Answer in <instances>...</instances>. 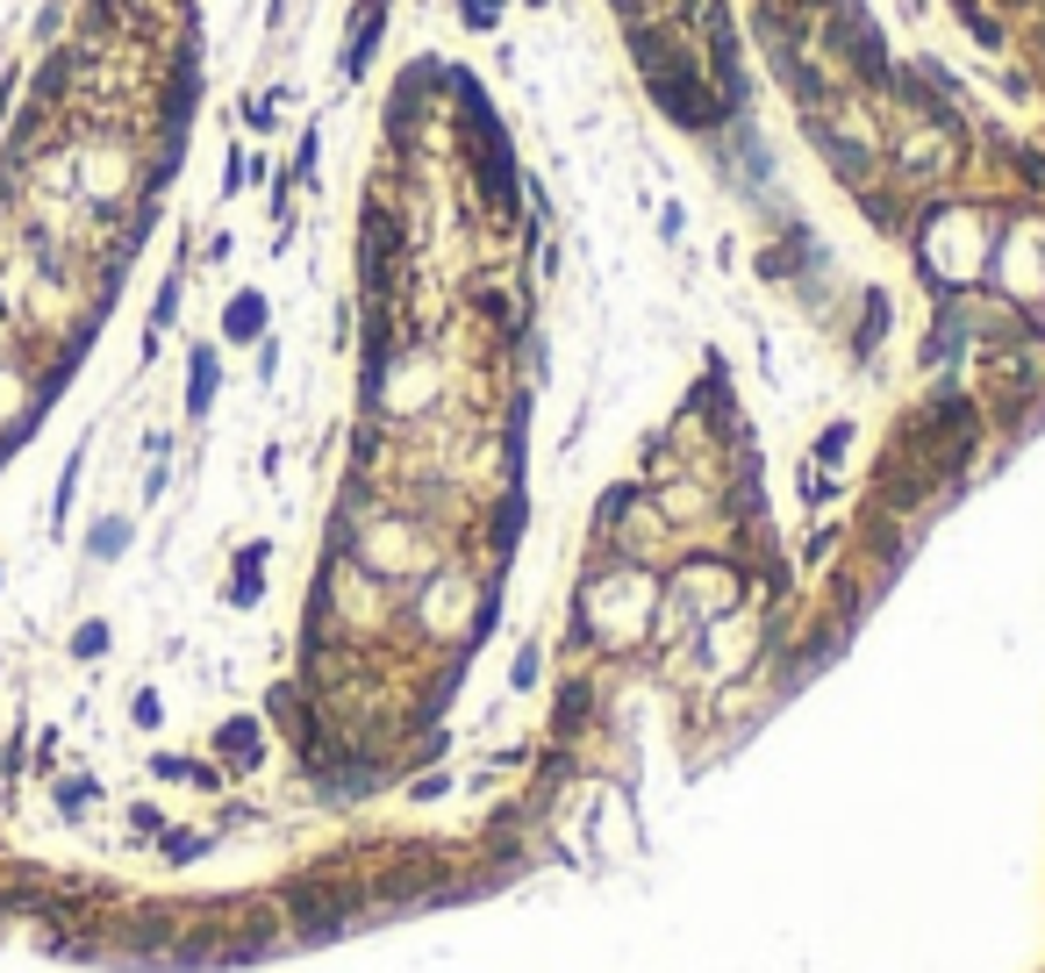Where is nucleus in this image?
Listing matches in <instances>:
<instances>
[{
    "mask_svg": "<svg viewBox=\"0 0 1045 973\" xmlns=\"http://www.w3.org/2000/svg\"><path fill=\"white\" fill-rule=\"evenodd\" d=\"M216 758H222L230 773H251V766H259V758H265L259 716H230V723H222V730H216Z\"/></svg>",
    "mask_w": 1045,
    "mask_h": 973,
    "instance_id": "f257e3e1",
    "label": "nucleus"
},
{
    "mask_svg": "<svg viewBox=\"0 0 1045 973\" xmlns=\"http://www.w3.org/2000/svg\"><path fill=\"white\" fill-rule=\"evenodd\" d=\"M216 379H222V365L201 344V352L187 358V416H208V408H216Z\"/></svg>",
    "mask_w": 1045,
    "mask_h": 973,
    "instance_id": "f03ea898",
    "label": "nucleus"
},
{
    "mask_svg": "<svg viewBox=\"0 0 1045 973\" xmlns=\"http://www.w3.org/2000/svg\"><path fill=\"white\" fill-rule=\"evenodd\" d=\"M265 558H272L265 544H244V552H237V573H230V601L237 608H251L265 595Z\"/></svg>",
    "mask_w": 1045,
    "mask_h": 973,
    "instance_id": "7ed1b4c3",
    "label": "nucleus"
},
{
    "mask_svg": "<svg viewBox=\"0 0 1045 973\" xmlns=\"http://www.w3.org/2000/svg\"><path fill=\"white\" fill-rule=\"evenodd\" d=\"M222 337H230V344L265 337V294H237L230 308H222Z\"/></svg>",
    "mask_w": 1045,
    "mask_h": 973,
    "instance_id": "20e7f679",
    "label": "nucleus"
},
{
    "mask_svg": "<svg viewBox=\"0 0 1045 973\" xmlns=\"http://www.w3.org/2000/svg\"><path fill=\"white\" fill-rule=\"evenodd\" d=\"M123 552H129V515H101V523L86 530V558H94V566H115Z\"/></svg>",
    "mask_w": 1045,
    "mask_h": 973,
    "instance_id": "39448f33",
    "label": "nucleus"
},
{
    "mask_svg": "<svg viewBox=\"0 0 1045 973\" xmlns=\"http://www.w3.org/2000/svg\"><path fill=\"white\" fill-rule=\"evenodd\" d=\"M94 795H101V787L86 781V773H65V781H51V809L65 816V824H80V816L94 809Z\"/></svg>",
    "mask_w": 1045,
    "mask_h": 973,
    "instance_id": "423d86ee",
    "label": "nucleus"
},
{
    "mask_svg": "<svg viewBox=\"0 0 1045 973\" xmlns=\"http://www.w3.org/2000/svg\"><path fill=\"white\" fill-rule=\"evenodd\" d=\"M208 845H216L208 830H173V824L158 830V851H165V866H194V859H208Z\"/></svg>",
    "mask_w": 1045,
    "mask_h": 973,
    "instance_id": "0eeeda50",
    "label": "nucleus"
},
{
    "mask_svg": "<svg viewBox=\"0 0 1045 973\" xmlns=\"http://www.w3.org/2000/svg\"><path fill=\"white\" fill-rule=\"evenodd\" d=\"M150 773H158V781H194V787H208V795L222 787V773H216V766H201V758H173V752H158V758H150Z\"/></svg>",
    "mask_w": 1045,
    "mask_h": 973,
    "instance_id": "6e6552de",
    "label": "nucleus"
},
{
    "mask_svg": "<svg viewBox=\"0 0 1045 973\" xmlns=\"http://www.w3.org/2000/svg\"><path fill=\"white\" fill-rule=\"evenodd\" d=\"M80 473H86V451H72V459H65V473H58V494H51V530H65L72 494H80Z\"/></svg>",
    "mask_w": 1045,
    "mask_h": 973,
    "instance_id": "1a4fd4ad",
    "label": "nucleus"
},
{
    "mask_svg": "<svg viewBox=\"0 0 1045 973\" xmlns=\"http://www.w3.org/2000/svg\"><path fill=\"white\" fill-rule=\"evenodd\" d=\"M108 645H115V630L101 616H86L80 630H72V659H108Z\"/></svg>",
    "mask_w": 1045,
    "mask_h": 973,
    "instance_id": "9d476101",
    "label": "nucleus"
},
{
    "mask_svg": "<svg viewBox=\"0 0 1045 973\" xmlns=\"http://www.w3.org/2000/svg\"><path fill=\"white\" fill-rule=\"evenodd\" d=\"M129 723H136V730H158V723H165L158 688H136V694H129Z\"/></svg>",
    "mask_w": 1045,
    "mask_h": 973,
    "instance_id": "9b49d317",
    "label": "nucleus"
},
{
    "mask_svg": "<svg viewBox=\"0 0 1045 973\" xmlns=\"http://www.w3.org/2000/svg\"><path fill=\"white\" fill-rule=\"evenodd\" d=\"M845 444H853V422H830V430L816 437V459H809V465H838V459H845Z\"/></svg>",
    "mask_w": 1045,
    "mask_h": 973,
    "instance_id": "f8f14e48",
    "label": "nucleus"
},
{
    "mask_svg": "<svg viewBox=\"0 0 1045 973\" xmlns=\"http://www.w3.org/2000/svg\"><path fill=\"white\" fill-rule=\"evenodd\" d=\"M537 673H544V651L523 645V651H516V673H509V680H516V688H537Z\"/></svg>",
    "mask_w": 1045,
    "mask_h": 973,
    "instance_id": "ddd939ff",
    "label": "nucleus"
},
{
    "mask_svg": "<svg viewBox=\"0 0 1045 973\" xmlns=\"http://www.w3.org/2000/svg\"><path fill=\"white\" fill-rule=\"evenodd\" d=\"M158 830H165V816L150 809V802H136L129 809V838H158Z\"/></svg>",
    "mask_w": 1045,
    "mask_h": 973,
    "instance_id": "4468645a",
    "label": "nucleus"
},
{
    "mask_svg": "<svg viewBox=\"0 0 1045 973\" xmlns=\"http://www.w3.org/2000/svg\"><path fill=\"white\" fill-rule=\"evenodd\" d=\"M0 781H8V787L22 781V737H8V744H0Z\"/></svg>",
    "mask_w": 1045,
    "mask_h": 973,
    "instance_id": "2eb2a0df",
    "label": "nucleus"
},
{
    "mask_svg": "<svg viewBox=\"0 0 1045 973\" xmlns=\"http://www.w3.org/2000/svg\"><path fill=\"white\" fill-rule=\"evenodd\" d=\"M0 580H8V573H0Z\"/></svg>",
    "mask_w": 1045,
    "mask_h": 973,
    "instance_id": "dca6fc26",
    "label": "nucleus"
}]
</instances>
